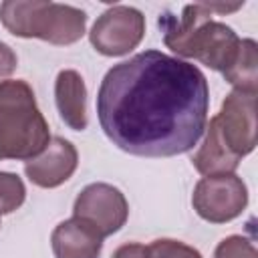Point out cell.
<instances>
[{
    "instance_id": "1",
    "label": "cell",
    "mask_w": 258,
    "mask_h": 258,
    "mask_svg": "<svg viewBox=\"0 0 258 258\" xmlns=\"http://www.w3.org/2000/svg\"><path fill=\"white\" fill-rule=\"evenodd\" d=\"M208 105L204 73L159 50L111 67L97 93L103 133L139 157H173L194 149L206 131Z\"/></svg>"
},
{
    "instance_id": "2",
    "label": "cell",
    "mask_w": 258,
    "mask_h": 258,
    "mask_svg": "<svg viewBox=\"0 0 258 258\" xmlns=\"http://www.w3.org/2000/svg\"><path fill=\"white\" fill-rule=\"evenodd\" d=\"M240 8V2H198L183 6L179 16L163 12L157 24L163 32L165 46L175 54L183 58H196L210 69L224 73L234 62L242 38L224 22L214 20V14H228Z\"/></svg>"
},
{
    "instance_id": "3",
    "label": "cell",
    "mask_w": 258,
    "mask_h": 258,
    "mask_svg": "<svg viewBox=\"0 0 258 258\" xmlns=\"http://www.w3.org/2000/svg\"><path fill=\"white\" fill-rule=\"evenodd\" d=\"M50 141L34 93L26 81L0 83V159H34Z\"/></svg>"
},
{
    "instance_id": "4",
    "label": "cell",
    "mask_w": 258,
    "mask_h": 258,
    "mask_svg": "<svg viewBox=\"0 0 258 258\" xmlns=\"http://www.w3.org/2000/svg\"><path fill=\"white\" fill-rule=\"evenodd\" d=\"M0 22L14 36L40 38L62 46L77 42L85 34L87 14L58 2L8 0L0 4Z\"/></svg>"
},
{
    "instance_id": "5",
    "label": "cell",
    "mask_w": 258,
    "mask_h": 258,
    "mask_svg": "<svg viewBox=\"0 0 258 258\" xmlns=\"http://www.w3.org/2000/svg\"><path fill=\"white\" fill-rule=\"evenodd\" d=\"M191 204L202 220L224 224L242 214L248 204V189L236 173L206 175L196 183Z\"/></svg>"
},
{
    "instance_id": "6",
    "label": "cell",
    "mask_w": 258,
    "mask_h": 258,
    "mask_svg": "<svg viewBox=\"0 0 258 258\" xmlns=\"http://www.w3.org/2000/svg\"><path fill=\"white\" fill-rule=\"evenodd\" d=\"M145 34V16L125 4L107 8L89 32V40L97 52L105 56H123L131 52Z\"/></svg>"
},
{
    "instance_id": "7",
    "label": "cell",
    "mask_w": 258,
    "mask_h": 258,
    "mask_svg": "<svg viewBox=\"0 0 258 258\" xmlns=\"http://www.w3.org/2000/svg\"><path fill=\"white\" fill-rule=\"evenodd\" d=\"M216 123L224 143L240 159L256 147V91L234 89L222 103Z\"/></svg>"
},
{
    "instance_id": "8",
    "label": "cell",
    "mask_w": 258,
    "mask_h": 258,
    "mask_svg": "<svg viewBox=\"0 0 258 258\" xmlns=\"http://www.w3.org/2000/svg\"><path fill=\"white\" fill-rule=\"evenodd\" d=\"M73 214L89 222L103 238L119 232L129 216L125 196L109 183H89L75 200Z\"/></svg>"
},
{
    "instance_id": "9",
    "label": "cell",
    "mask_w": 258,
    "mask_h": 258,
    "mask_svg": "<svg viewBox=\"0 0 258 258\" xmlns=\"http://www.w3.org/2000/svg\"><path fill=\"white\" fill-rule=\"evenodd\" d=\"M77 163L75 145L62 137H50L44 151L24 163V173L38 187H58L75 173Z\"/></svg>"
},
{
    "instance_id": "10",
    "label": "cell",
    "mask_w": 258,
    "mask_h": 258,
    "mask_svg": "<svg viewBox=\"0 0 258 258\" xmlns=\"http://www.w3.org/2000/svg\"><path fill=\"white\" fill-rule=\"evenodd\" d=\"M50 244L54 258H99L103 236L89 222L73 216L52 230Z\"/></svg>"
},
{
    "instance_id": "11",
    "label": "cell",
    "mask_w": 258,
    "mask_h": 258,
    "mask_svg": "<svg viewBox=\"0 0 258 258\" xmlns=\"http://www.w3.org/2000/svg\"><path fill=\"white\" fill-rule=\"evenodd\" d=\"M54 101L60 119L73 131L87 129V87L77 71H60L54 81Z\"/></svg>"
},
{
    "instance_id": "12",
    "label": "cell",
    "mask_w": 258,
    "mask_h": 258,
    "mask_svg": "<svg viewBox=\"0 0 258 258\" xmlns=\"http://www.w3.org/2000/svg\"><path fill=\"white\" fill-rule=\"evenodd\" d=\"M194 167L202 175H220V173H234L240 165V157L230 151V147L224 143L216 117L210 119V125L206 127V139L200 145L198 153L191 157Z\"/></svg>"
},
{
    "instance_id": "13",
    "label": "cell",
    "mask_w": 258,
    "mask_h": 258,
    "mask_svg": "<svg viewBox=\"0 0 258 258\" xmlns=\"http://www.w3.org/2000/svg\"><path fill=\"white\" fill-rule=\"evenodd\" d=\"M222 75L234 89L258 93V44L256 40L242 38L234 62Z\"/></svg>"
},
{
    "instance_id": "14",
    "label": "cell",
    "mask_w": 258,
    "mask_h": 258,
    "mask_svg": "<svg viewBox=\"0 0 258 258\" xmlns=\"http://www.w3.org/2000/svg\"><path fill=\"white\" fill-rule=\"evenodd\" d=\"M26 198V187L16 173L0 171V216L14 212L22 206Z\"/></svg>"
},
{
    "instance_id": "15",
    "label": "cell",
    "mask_w": 258,
    "mask_h": 258,
    "mask_svg": "<svg viewBox=\"0 0 258 258\" xmlns=\"http://www.w3.org/2000/svg\"><path fill=\"white\" fill-rule=\"evenodd\" d=\"M147 258H202V254L179 240L161 238L147 246Z\"/></svg>"
},
{
    "instance_id": "16",
    "label": "cell",
    "mask_w": 258,
    "mask_h": 258,
    "mask_svg": "<svg viewBox=\"0 0 258 258\" xmlns=\"http://www.w3.org/2000/svg\"><path fill=\"white\" fill-rule=\"evenodd\" d=\"M214 258H258V252L248 238L228 236L216 246Z\"/></svg>"
},
{
    "instance_id": "17",
    "label": "cell",
    "mask_w": 258,
    "mask_h": 258,
    "mask_svg": "<svg viewBox=\"0 0 258 258\" xmlns=\"http://www.w3.org/2000/svg\"><path fill=\"white\" fill-rule=\"evenodd\" d=\"M16 69V54L14 50L6 44L0 42V83H4V79H8Z\"/></svg>"
},
{
    "instance_id": "18",
    "label": "cell",
    "mask_w": 258,
    "mask_h": 258,
    "mask_svg": "<svg viewBox=\"0 0 258 258\" xmlns=\"http://www.w3.org/2000/svg\"><path fill=\"white\" fill-rule=\"evenodd\" d=\"M111 258H147V246L143 244H123L119 246Z\"/></svg>"
}]
</instances>
